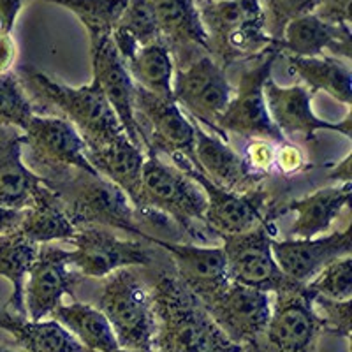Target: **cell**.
Returning a JSON list of instances; mask_svg holds the SVG:
<instances>
[{"instance_id": "1", "label": "cell", "mask_w": 352, "mask_h": 352, "mask_svg": "<svg viewBox=\"0 0 352 352\" xmlns=\"http://www.w3.org/2000/svg\"><path fill=\"white\" fill-rule=\"evenodd\" d=\"M148 275L155 307L153 352H243L215 324L206 308L188 291L169 264Z\"/></svg>"}, {"instance_id": "2", "label": "cell", "mask_w": 352, "mask_h": 352, "mask_svg": "<svg viewBox=\"0 0 352 352\" xmlns=\"http://www.w3.org/2000/svg\"><path fill=\"white\" fill-rule=\"evenodd\" d=\"M39 178L60 197L74 228L102 226L113 231L131 232L148 241L131 199L120 187L106 180L99 173L71 168Z\"/></svg>"}, {"instance_id": "3", "label": "cell", "mask_w": 352, "mask_h": 352, "mask_svg": "<svg viewBox=\"0 0 352 352\" xmlns=\"http://www.w3.org/2000/svg\"><path fill=\"white\" fill-rule=\"evenodd\" d=\"M16 74L25 92L30 94L28 97L58 111V116L76 127L87 148H99L127 136L97 81L92 80L87 87H69L30 65L18 67Z\"/></svg>"}, {"instance_id": "4", "label": "cell", "mask_w": 352, "mask_h": 352, "mask_svg": "<svg viewBox=\"0 0 352 352\" xmlns=\"http://www.w3.org/2000/svg\"><path fill=\"white\" fill-rule=\"evenodd\" d=\"M206 32L208 55L220 67L247 64L275 41L266 30L259 0H194Z\"/></svg>"}, {"instance_id": "5", "label": "cell", "mask_w": 352, "mask_h": 352, "mask_svg": "<svg viewBox=\"0 0 352 352\" xmlns=\"http://www.w3.org/2000/svg\"><path fill=\"white\" fill-rule=\"evenodd\" d=\"M204 210L206 196L197 182L173 162L160 159L159 153L146 152L138 217L144 212H155L171 220L188 238L197 240L199 226H204Z\"/></svg>"}, {"instance_id": "6", "label": "cell", "mask_w": 352, "mask_h": 352, "mask_svg": "<svg viewBox=\"0 0 352 352\" xmlns=\"http://www.w3.org/2000/svg\"><path fill=\"white\" fill-rule=\"evenodd\" d=\"M97 308L109 320L120 347H153L155 307L144 268H122L106 276Z\"/></svg>"}, {"instance_id": "7", "label": "cell", "mask_w": 352, "mask_h": 352, "mask_svg": "<svg viewBox=\"0 0 352 352\" xmlns=\"http://www.w3.org/2000/svg\"><path fill=\"white\" fill-rule=\"evenodd\" d=\"M280 55V50L273 43L268 52L247 62L236 90L219 118L220 131L238 134L243 140H264L276 144L287 141L273 124L264 99V83L272 78L273 64Z\"/></svg>"}, {"instance_id": "8", "label": "cell", "mask_w": 352, "mask_h": 352, "mask_svg": "<svg viewBox=\"0 0 352 352\" xmlns=\"http://www.w3.org/2000/svg\"><path fill=\"white\" fill-rule=\"evenodd\" d=\"M322 326L307 285L292 284L275 292L272 317L250 347L256 352H319Z\"/></svg>"}, {"instance_id": "9", "label": "cell", "mask_w": 352, "mask_h": 352, "mask_svg": "<svg viewBox=\"0 0 352 352\" xmlns=\"http://www.w3.org/2000/svg\"><path fill=\"white\" fill-rule=\"evenodd\" d=\"M69 250V264L87 278H106L122 268H150L155 263L152 243L120 238L102 226L76 228Z\"/></svg>"}, {"instance_id": "10", "label": "cell", "mask_w": 352, "mask_h": 352, "mask_svg": "<svg viewBox=\"0 0 352 352\" xmlns=\"http://www.w3.org/2000/svg\"><path fill=\"white\" fill-rule=\"evenodd\" d=\"M234 88L226 71L208 53L197 56L180 69H175L173 100L192 120H199L220 140L229 143V136L219 129V118L228 108Z\"/></svg>"}, {"instance_id": "11", "label": "cell", "mask_w": 352, "mask_h": 352, "mask_svg": "<svg viewBox=\"0 0 352 352\" xmlns=\"http://www.w3.org/2000/svg\"><path fill=\"white\" fill-rule=\"evenodd\" d=\"M171 162L184 169L203 188L204 196H206L204 226L217 238L250 231L268 220V210L273 199L266 187L256 188L250 192H232V190L222 188L210 182L185 157L173 155Z\"/></svg>"}, {"instance_id": "12", "label": "cell", "mask_w": 352, "mask_h": 352, "mask_svg": "<svg viewBox=\"0 0 352 352\" xmlns=\"http://www.w3.org/2000/svg\"><path fill=\"white\" fill-rule=\"evenodd\" d=\"M134 115L146 152L182 155L199 171L196 159L194 124L173 99L150 94L141 87L134 90Z\"/></svg>"}, {"instance_id": "13", "label": "cell", "mask_w": 352, "mask_h": 352, "mask_svg": "<svg viewBox=\"0 0 352 352\" xmlns=\"http://www.w3.org/2000/svg\"><path fill=\"white\" fill-rule=\"evenodd\" d=\"M272 220L250 231L220 238L231 282L275 294L296 282L289 280L276 264L272 250Z\"/></svg>"}, {"instance_id": "14", "label": "cell", "mask_w": 352, "mask_h": 352, "mask_svg": "<svg viewBox=\"0 0 352 352\" xmlns=\"http://www.w3.org/2000/svg\"><path fill=\"white\" fill-rule=\"evenodd\" d=\"M23 148L37 176L65 169L97 173L87 159V144L80 132L64 116L34 115L30 124L21 132Z\"/></svg>"}, {"instance_id": "15", "label": "cell", "mask_w": 352, "mask_h": 352, "mask_svg": "<svg viewBox=\"0 0 352 352\" xmlns=\"http://www.w3.org/2000/svg\"><path fill=\"white\" fill-rule=\"evenodd\" d=\"M90 56H92L94 81L100 87L109 106L116 113L125 134L132 143L143 148V138L134 115V90L129 69L115 48L111 32H90Z\"/></svg>"}, {"instance_id": "16", "label": "cell", "mask_w": 352, "mask_h": 352, "mask_svg": "<svg viewBox=\"0 0 352 352\" xmlns=\"http://www.w3.org/2000/svg\"><path fill=\"white\" fill-rule=\"evenodd\" d=\"M203 307L228 338L243 347L263 335L272 317V298L268 292L236 282H231Z\"/></svg>"}, {"instance_id": "17", "label": "cell", "mask_w": 352, "mask_h": 352, "mask_svg": "<svg viewBox=\"0 0 352 352\" xmlns=\"http://www.w3.org/2000/svg\"><path fill=\"white\" fill-rule=\"evenodd\" d=\"M264 99L273 124L285 140L316 141L319 131H333L351 138V115L333 124L320 120L312 109V92L303 85L280 87L273 78L264 83Z\"/></svg>"}, {"instance_id": "18", "label": "cell", "mask_w": 352, "mask_h": 352, "mask_svg": "<svg viewBox=\"0 0 352 352\" xmlns=\"http://www.w3.org/2000/svg\"><path fill=\"white\" fill-rule=\"evenodd\" d=\"M148 241L164 248L171 256L173 272L178 276V280L203 305L231 284L224 250L220 245L208 247L196 243H176L153 236H150Z\"/></svg>"}, {"instance_id": "19", "label": "cell", "mask_w": 352, "mask_h": 352, "mask_svg": "<svg viewBox=\"0 0 352 352\" xmlns=\"http://www.w3.org/2000/svg\"><path fill=\"white\" fill-rule=\"evenodd\" d=\"M78 273L69 264V250L39 245L36 261L28 272L23 289L25 312L28 319L43 320L62 305L65 294H72Z\"/></svg>"}, {"instance_id": "20", "label": "cell", "mask_w": 352, "mask_h": 352, "mask_svg": "<svg viewBox=\"0 0 352 352\" xmlns=\"http://www.w3.org/2000/svg\"><path fill=\"white\" fill-rule=\"evenodd\" d=\"M272 250L276 264L289 280L307 285L326 264L338 257L351 256V226L342 231H333L326 236L289 238L272 240Z\"/></svg>"}, {"instance_id": "21", "label": "cell", "mask_w": 352, "mask_h": 352, "mask_svg": "<svg viewBox=\"0 0 352 352\" xmlns=\"http://www.w3.org/2000/svg\"><path fill=\"white\" fill-rule=\"evenodd\" d=\"M192 124L196 134L194 150H196L197 166L210 182L232 192H250L264 187L268 175L254 171L247 164L243 155L232 148L231 144L222 141L215 134L204 132L194 120Z\"/></svg>"}, {"instance_id": "22", "label": "cell", "mask_w": 352, "mask_h": 352, "mask_svg": "<svg viewBox=\"0 0 352 352\" xmlns=\"http://www.w3.org/2000/svg\"><path fill=\"white\" fill-rule=\"evenodd\" d=\"M155 12L160 36L171 52L175 69L208 53L206 32L194 0H148Z\"/></svg>"}, {"instance_id": "23", "label": "cell", "mask_w": 352, "mask_h": 352, "mask_svg": "<svg viewBox=\"0 0 352 352\" xmlns=\"http://www.w3.org/2000/svg\"><path fill=\"white\" fill-rule=\"evenodd\" d=\"M351 25H333L320 20L316 12L289 21L282 30L276 48L287 56H322L328 50L335 58L351 62Z\"/></svg>"}, {"instance_id": "24", "label": "cell", "mask_w": 352, "mask_h": 352, "mask_svg": "<svg viewBox=\"0 0 352 352\" xmlns=\"http://www.w3.org/2000/svg\"><path fill=\"white\" fill-rule=\"evenodd\" d=\"M351 184H336L333 187H322L316 192L300 199H289L285 203H275L268 210V220L284 212L296 213L291 232L294 238H317L322 232H328L335 220L349 208L351 203Z\"/></svg>"}, {"instance_id": "25", "label": "cell", "mask_w": 352, "mask_h": 352, "mask_svg": "<svg viewBox=\"0 0 352 352\" xmlns=\"http://www.w3.org/2000/svg\"><path fill=\"white\" fill-rule=\"evenodd\" d=\"M87 159L100 176L120 187L131 199L132 206L138 208L141 173L146 159L144 150L136 146L127 136H122L99 148H87Z\"/></svg>"}, {"instance_id": "26", "label": "cell", "mask_w": 352, "mask_h": 352, "mask_svg": "<svg viewBox=\"0 0 352 352\" xmlns=\"http://www.w3.org/2000/svg\"><path fill=\"white\" fill-rule=\"evenodd\" d=\"M20 231L34 243L46 245L56 240L71 241L76 228L69 219L60 197L41 182L25 208Z\"/></svg>"}, {"instance_id": "27", "label": "cell", "mask_w": 352, "mask_h": 352, "mask_svg": "<svg viewBox=\"0 0 352 352\" xmlns=\"http://www.w3.org/2000/svg\"><path fill=\"white\" fill-rule=\"evenodd\" d=\"M0 127V206L25 210L41 178L23 162V140Z\"/></svg>"}, {"instance_id": "28", "label": "cell", "mask_w": 352, "mask_h": 352, "mask_svg": "<svg viewBox=\"0 0 352 352\" xmlns=\"http://www.w3.org/2000/svg\"><path fill=\"white\" fill-rule=\"evenodd\" d=\"M0 329L11 333L25 352H88L55 319L32 320L4 308L0 310Z\"/></svg>"}, {"instance_id": "29", "label": "cell", "mask_w": 352, "mask_h": 352, "mask_svg": "<svg viewBox=\"0 0 352 352\" xmlns=\"http://www.w3.org/2000/svg\"><path fill=\"white\" fill-rule=\"evenodd\" d=\"M52 317L76 336L88 352H111L120 347L109 320L97 307L74 301L56 307Z\"/></svg>"}, {"instance_id": "30", "label": "cell", "mask_w": 352, "mask_h": 352, "mask_svg": "<svg viewBox=\"0 0 352 352\" xmlns=\"http://www.w3.org/2000/svg\"><path fill=\"white\" fill-rule=\"evenodd\" d=\"M289 67L310 87V92L322 90L345 106L352 100V72L349 62L335 56H287Z\"/></svg>"}, {"instance_id": "31", "label": "cell", "mask_w": 352, "mask_h": 352, "mask_svg": "<svg viewBox=\"0 0 352 352\" xmlns=\"http://www.w3.org/2000/svg\"><path fill=\"white\" fill-rule=\"evenodd\" d=\"M111 39L122 60L129 62L138 50L162 41L155 12L148 0H129L118 23L113 27Z\"/></svg>"}, {"instance_id": "32", "label": "cell", "mask_w": 352, "mask_h": 352, "mask_svg": "<svg viewBox=\"0 0 352 352\" xmlns=\"http://www.w3.org/2000/svg\"><path fill=\"white\" fill-rule=\"evenodd\" d=\"M125 65L136 87L164 99H173L175 60L164 41L140 48Z\"/></svg>"}, {"instance_id": "33", "label": "cell", "mask_w": 352, "mask_h": 352, "mask_svg": "<svg viewBox=\"0 0 352 352\" xmlns=\"http://www.w3.org/2000/svg\"><path fill=\"white\" fill-rule=\"evenodd\" d=\"M37 252H39V245L25 236L20 229L0 236V276H4L12 285L8 307L14 308V312L20 316H27L23 289Z\"/></svg>"}, {"instance_id": "34", "label": "cell", "mask_w": 352, "mask_h": 352, "mask_svg": "<svg viewBox=\"0 0 352 352\" xmlns=\"http://www.w3.org/2000/svg\"><path fill=\"white\" fill-rule=\"evenodd\" d=\"M34 102L14 72L0 74V127L25 131L34 118Z\"/></svg>"}, {"instance_id": "35", "label": "cell", "mask_w": 352, "mask_h": 352, "mask_svg": "<svg viewBox=\"0 0 352 352\" xmlns=\"http://www.w3.org/2000/svg\"><path fill=\"white\" fill-rule=\"evenodd\" d=\"M60 4L80 18L90 32H111L118 23L129 0H44Z\"/></svg>"}, {"instance_id": "36", "label": "cell", "mask_w": 352, "mask_h": 352, "mask_svg": "<svg viewBox=\"0 0 352 352\" xmlns=\"http://www.w3.org/2000/svg\"><path fill=\"white\" fill-rule=\"evenodd\" d=\"M307 289L314 296L329 300H351L352 296V257L344 256L331 261L320 270Z\"/></svg>"}, {"instance_id": "37", "label": "cell", "mask_w": 352, "mask_h": 352, "mask_svg": "<svg viewBox=\"0 0 352 352\" xmlns=\"http://www.w3.org/2000/svg\"><path fill=\"white\" fill-rule=\"evenodd\" d=\"M324 0H259L266 18V30L273 41H278L285 25L303 14L316 12Z\"/></svg>"}, {"instance_id": "38", "label": "cell", "mask_w": 352, "mask_h": 352, "mask_svg": "<svg viewBox=\"0 0 352 352\" xmlns=\"http://www.w3.org/2000/svg\"><path fill=\"white\" fill-rule=\"evenodd\" d=\"M314 310L322 326V333L351 338V300H329L314 296Z\"/></svg>"}, {"instance_id": "39", "label": "cell", "mask_w": 352, "mask_h": 352, "mask_svg": "<svg viewBox=\"0 0 352 352\" xmlns=\"http://www.w3.org/2000/svg\"><path fill=\"white\" fill-rule=\"evenodd\" d=\"M272 141L264 140H248L247 146H245L243 159L247 160V164L257 173L263 175H270L275 164V152L276 148L273 146Z\"/></svg>"}, {"instance_id": "40", "label": "cell", "mask_w": 352, "mask_h": 352, "mask_svg": "<svg viewBox=\"0 0 352 352\" xmlns=\"http://www.w3.org/2000/svg\"><path fill=\"white\" fill-rule=\"evenodd\" d=\"M303 164V155L298 150V146L287 143V141L278 144V150L275 152V164H273V168H276L284 175H292V173L300 171Z\"/></svg>"}, {"instance_id": "41", "label": "cell", "mask_w": 352, "mask_h": 352, "mask_svg": "<svg viewBox=\"0 0 352 352\" xmlns=\"http://www.w3.org/2000/svg\"><path fill=\"white\" fill-rule=\"evenodd\" d=\"M316 14L328 23L351 25V0H324Z\"/></svg>"}, {"instance_id": "42", "label": "cell", "mask_w": 352, "mask_h": 352, "mask_svg": "<svg viewBox=\"0 0 352 352\" xmlns=\"http://www.w3.org/2000/svg\"><path fill=\"white\" fill-rule=\"evenodd\" d=\"M20 11L21 0H0V32H12Z\"/></svg>"}, {"instance_id": "43", "label": "cell", "mask_w": 352, "mask_h": 352, "mask_svg": "<svg viewBox=\"0 0 352 352\" xmlns=\"http://www.w3.org/2000/svg\"><path fill=\"white\" fill-rule=\"evenodd\" d=\"M16 60V43L11 34L0 32V74L11 71Z\"/></svg>"}, {"instance_id": "44", "label": "cell", "mask_w": 352, "mask_h": 352, "mask_svg": "<svg viewBox=\"0 0 352 352\" xmlns=\"http://www.w3.org/2000/svg\"><path fill=\"white\" fill-rule=\"evenodd\" d=\"M23 215L25 210L0 206V236H4V234H9V232L20 229Z\"/></svg>"}, {"instance_id": "45", "label": "cell", "mask_w": 352, "mask_h": 352, "mask_svg": "<svg viewBox=\"0 0 352 352\" xmlns=\"http://www.w3.org/2000/svg\"><path fill=\"white\" fill-rule=\"evenodd\" d=\"M351 160L352 155L347 153V157L344 160H340L335 166V169L329 173V180H335L338 184H351Z\"/></svg>"}, {"instance_id": "46", "label": "cell", "mask_w": 352, "mask_h": 352, "mask_svg": "<svg viewBox=\"0 0 352 352\" xmlns=\"http://www.w3.org/2000/svg\"><path fill=\"white\" fill-rule=\"evenodd\" d=\"M111 352H153V349H124V347H118Z\"/></svg>"}, {"instance_id": "47", "label": "cell", "mask_w": 352, "mask_h": 352, "mask_svg": "<svg viewBox=\"0 0 352 352\" xmlns=\"http://www.w3.org/2000/svg\"><path fill=\"white\" fill-rule=\"evenodd\" d=\"M0 352H18V351H14V349L8 347V345H0Z\"/></svg>"}, {"instance_id": "48", "label": "cell", "mask_w": 352, "mask_h": 352, "mask_svg": "<svg viewBox=\"0 0 352 352\" xmlns=\"http://www.w3.org/2000/svg\"><path fill=\"white\" fill-rule=\"evenodd\" d=\"M243 352H256V351H254V349L250 347V345H247V347H245V351H243Z\"/></svg>"}]
</instances>
